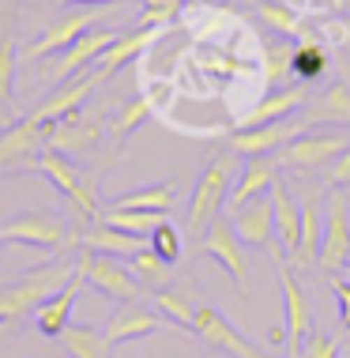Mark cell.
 Returning a JSON list of instances; mask_svg holds the SVG:
<instances>
[{
    "mask_svg": "<svg viewBox=\"0 0 350 358\" xmlns=\"http://www.w3.org/2000/svg\"><path fill=\"white\" fill-rule=\"evenodd\" d=\"M162 31H166V27H132V31H124V34L110 45V50H105V53L99 57V64H94L99 80H102V83H105V80H113V76L121 72L129 61L143 57V53H147L151 45L162 38Z\"/></svg>",
    "mask_w": 350,
    "mask_h": 358,
    "instance_id": "2e32d148",
    "label": "cell"
},
{
    "mask_svg": "<svg viewBox=\"0 0 350 358\" xmlns=\"http://www.w3.org/2000/svg\"><path fill=\"white\" fill-rule=\"evenodd\" d=\"M15 45L12 42H0V102H12V87H15Z\"/></svg>",
    "mask_w": 350,
    "mask_h": 358,
    "instance_id": "8d00e7d4",
    "label": "cell"
},
{
    "mask_svg": "<svg viewBox=\"0 0 350 358\" xmlns=\"http://www.w3.org/2000/svg\"><path fill=\"white\" fill-rule=\"evenodd\" d=\"M192 332L203 336L211 347H219V351H226L233 358H264V351H260V347H252L245 336H241V328H233V321H230L226 313H219V309L207 306V302H200Z\"/></svg>",
    "mask_w": 350,
    "mask_h": 358,
    "instance_id": "7c38bea8",
    "label": "cell"
},
{
    "mask_svg": "<svg viewBox=\"0 0 350 358\" xmlns=\"http://www.w3.org/2000/svg\"><path fill=\"white\" fill-rule=\"evenodd\" d=\"M320 241H324V196H320V189H309L301 200V249L294 257L298 264H316Z\"/></svg>",
    "mask_w": 350,
    "mask_h": 358,
    "instance_id": "603a6c76",
    "label": "cell"
},
{
    "mask_svg": "<svg viewBox=\"0 0 350 358\" xmlns=\"http://www.w3.org/2000/svg\"><path fill=\"white\" fill-rule=\"evenodd\" d=\"M162 219H166L162 211H102V222H110V227L124 230V234H136V238H151Z\"/></svg>",
    "mask_w": 350,
    "mask_h": 358,
    "instance_id": "d6a6232c",
    "label": "cell"
},
{
    "mask_svg": "<svg viewBox=\"0 0 350 358\" xmlns=\"http://www.w3.org/2000/svg\"><path fill=\"white\" fill-rule=\"evenodd\" d=\"M129 268H132V275L143 283V290H162V287L173 283V264H166L151 245H143L136 257H129Z\"/></svg>",
    "mask_w": 350,
    "mask_h": 358,
    "instance_id": "f546056e",
    "label": "cell"
},
{
    "mask_svg": "<svg viewBox=\"0 0 350 358\" xmlns=\"http://www.w3.org/2000/svg\"><path fill=\"white\" fill-rule=\"evenodd\" d=\"M80 287H83V275H75L64 290H57L50 302H42L34 309L38 332H42V336H61L64 328L72 324V306H75V298H80Z\"/></svg>",
    "mask_w": 350,
    "mask_h": 358,
    "instance_id": "d4e9b609",
    "label": "cell"
},
{
    "mask_svg": "<svg viewBox=\"0 0 350 358\" xmlns=\"http://www.w3.org/2000/svg\"><path fill=\"white\" fill-rule=\"evenodd\" d=\"M332 290L339 298V324L350 328V279H332Z\"/></svg>",
    "mask_w": 350,
    "mask_h": 358,
    "instance_id": "ab89813d",
    "label": "cell"
},
{
    "mask_svg": "<svg viewBox=\"0 0 350 358\" xmlns=\"http://www.w3.org/2000/svg\"><path fill=\"white\" fill-rule=\"evenodd\" d=\"M99 132H102V113H83V110H72L64 121H57L53 124V132H50V148L53 151H83V148H91L94 140H99Z\"/></svg>",
    "mask_w": 350,
    "mask_h": 358,
    "instance_id": "ffe728a7",
    "label": "cell"
},
{
    "mask_svg": "<svg viewBox=\"0 0 350 358\" xmlns=\"http://www.w3.org/2000/svg\"><path fill=\"white\" fill-rule=\"evenodd\" d=\"M343 279H350V260H347V268H343Z\"/></svg>",
    "mask_w": 350,
    "mask_h": 358,
    "instance_id": "7bdbcfd3",
    "label": "cell"
},
{
    "mask_svg": "<svg viewBox=\"0 0 350 358\" xmlns=\"http://www.w3.org/2000/svg\"><path fill=\"white\" fill-rule=\"evenodd\" d=\"M290 69H294L298 83H313V80H320V76H324L328 57H324V50H320L313 38H301L298 50L290 53Z\"/></svg>",
    "mask_w": 350,
    "mask_h": 358,
    "instance_id": "4dcf8cb0",
    "label": "cell"
},
{
    "mask_svg": "<svg viewBox=\"0 0 350 358\" xmlns=\"http://www.w3.org/2000/svg\"><path fill=\"white\" fill-rule=\"evenodd\" d=\"M181 12V0H143V15L136 19V27H166L173 15Z\"/></svg>",
    "mask_w": 350,
    "mask_h": 358,
    "instance_id": "d590c367",
    "label": "cell"
},
{
    "mask_svg": "<svg viewBox=\"0 0 350 358\" xmlns=\"http://www.w3.org/2000/svg\"><path fill=\"white\" fill-rule=\"evenodd\" d=\"M305 117L313 124H347L350 129V83L347 80H332L316 102H309Z\"/></svg>",
    "mask_w": 350,
    "mask_h": 358,
    "instance_id": "484cf974",
    "label": "cell"
},
{
    "mask_svg": "<svg viewBox=\"0 0 350 358\" xmlns=\"http://www.w3.org/2000/svg\"><path fill=\"white\" fill-rule=\"evenodd\" d=\"M238 4H260V0H238Z\"/></svg>",
    "mask_w": 350,
    "mask_h": 358,
    "instance_id": "ee69618b",
    "label": "cell"
},
{
    "mask_svg": "<svg viewBox=\"0 0 350 358\" xmlns=\"http://www.w3.org/2000/svg\"><path fill=\"white\" fill-rule=\"evenodd\" d=\"M0 257H4V238H0Z\"/></svg>",
    "mask_w": 350,
    "mask_h": 358,
    "instance_id": "f6af8a7d",
    "label": "cell"
},
{
    "mask_svg": "<svg viewBox=\"0 0 350 358\" xmlns=\"http://www.w3.org/2000/svg\"><path fill=\"white\" fill-rule=\"evenodd\" d=\"M147 245H151L162 260H166V264H177V257H181V234H177V227H173L170 219L159 222V230L147 238Z\"/></svg>",
    "mask_w": 350,
    "mask_h": 358,
    "instance_id": "e575fe53",
    "label": "cell"
},
{
    "mask_svg": "<svg viewBox=\"0 0 350 358\" xmlns=\"http://www.w3.org/2000/svg\"><path fill=\"white\" fill-rule=\"evenodd\" d=\"M105 19V8H72L68 15H61L57 23L45 27V34L34 45H27L23 57H50V53H64L68 45H75L87 31H94Z\"/></svg>",
    "mask_w": 350,
    "mask_h": 358,
    "instance_id": "30bf717a",
    "label": "cell"
},
{
    "mask_svg": "<svg viewBox=\"0 0 350 358\" xmlns=\"http://www.w3.org/2000/svg\"><path fill=\"white\" fill-rule=\"evenodd\" d=\"M117 38H121V34H117L113 27H94V31H87L80 42L64 50V57L57 61L53 76H57V80H68V76H80L87 69H94V64H99V57L110 50Z\"/></svg>",
    "mask_w": 350,
    "mask_h": 358,
    "instance_id": "e0dca14e",
    "label": "cell"
},
{
    "mask_svg": "<svg viewBox=\"0 0 350 358\" xmlns=\"http://www.w3.org/2000/svg\"><path fill=\"white\" fill-rule=\"evenodd\" d=\"M305 129H313V121H309V117H283V121L260 124V129H238L226 143H230L233 155L256 159V155H275V151H283L286 143H294Z\"/></svg>",
    "mask_w": 350,
    "mask_h": 358,
    "instance_id": "52a82bcc",
    "label": "cell"
},
{
    "mask_svg": "<svg viewBox=\"0 0 350 358\" xmlns=\"http://www.w3.org/2000/svg\"><path fill=\"white\" fill-rule=\"evenodd\" d=\"M75 268H80L83 283H91L99 294L113 298V302H140V298H147V290H143V283L132 275V268L121 264L117 257L83 249L80 260H75Z\"/></svg>",
    "mask_w": 350,
    "mask_h": 358,
    "instance_id": "277c9868",
    "label": "cell"
},
{
    "mask_svg": "<svg viewBox=\"0 0 350 358\" xmlns=\"http://www.w3.org/2000/svg\"><path fill=\"white\" fill-rule=\"evenodd\" d=\"M301 358H339V343L328 332H309L301 343Z\"/></svg>",
    "mask_w": 350,
    "mask_h": 358,
    "instance_id": "74e56055",
    "label": "cell"
},
{
    "mask_svg": "<svg viewBox=\"0 0 350 358\" xmlns=\"http://www.w3.org/2000/svg\"><path fill=\"white\" fill-rule=\"evenodd\" d=\"M279 287H283V332L290 358H301V343L313 332V306H309V290L301 287V279L294 275V268H286L279 260Z\"/></svg>",
    "mask_w": 350,
    "mask_h": 358,
    "instance_id": "8992f818",
    "label": "cell"
},
{
    "mask_svg": "<svg viewBox=\"0 0 350 358\" xmlns=\"http://www.w3.org/2000/svg\"><path fill=\"white\" fill-rule=\"evenodd\" d=\"M12 102H0V132H8V129H12Z\"/></svg>",
    "mask_w": 350,
    "mask_h": 358,
    "instance_id": "60d3db41",
    "label": "cell"
},
{
    "mask_svg": "<svg viewBox=\"0 0 350 358\" xmlns=\"http://www.w3.org/2000/svg\"><path fill=\"white\" fill-rule=\"evenodd\" d=\"M328 181H332V189H347V185H350V148L332 162V170H328Z\"/></svg>",
    "mask_w": 350,
    "mask_h": 358,
    "instance_id": "f35d334b",
    "label": "cell"
},
{
    "mask_svg": "<svg viewBox=\"0 0 350 358\" xmlns=\"http://www.w3.org/2000/svg\"><path fill=\"white\" fill-rule=\"evenodd\" d=\"M166 324H170V321L159 313V309H147L143 302H124V306L110 317L105 336H110V343H129V340H140V336L159 332V328H166Z\"/></svg>",
    "mask_w": 350,
    "mask_h": 358,
    "instance_id": "d6986e66",
    "label": "cell"
},
{
    "mask_svg": "<svg viewBox=\"0 0 350 358\" xmlns=\"http://www.w3.org/2000/svg\"><path fill=\"white\" fill-rule=\"evenodd\" d=\"M64 4H75V8H105V4H121V0H64Z\"/></svg>",
    "mask_w": 350,
    "mask_h": 358,
    "instance_id": "b9f144b4",
    "label": "cell"
},
{
    "mask_svg": "<svg viewBox=\"0 0 350 358\" xmlns=\"http://www.w3.org/2000/svg\"><path fill=\"white\" fill-rule=\"evenodd\" d=\"M154 113V102L147 99V94H140V99H132V102H124L121 106V113L113 117V124H110V136H113V143H124L132 136L136 129H140L143 121H147Z\"/></svg>",
    "mask_w": 350,
    "mask_h": 358,
    "instance_id": "1f68e13d",
    "label": "cell"
},
{
    "mask_svg": "<svg viewBox=\"0 0 350 358\" xmlns=\"http://www.w3.org/2000/svg\"><path fill=\"white\" fill-rule=\"evenodd\" d=\"M173 208V185H147V189H136L124 192V196H113L105 211H166Z\"/></svg>",
    "mask_w": 350,
    "mask_h": 358,
    "instance_id": "f1b7e54d",
    "label": "cell"
},
{
    "mask_svg": "<svg viewBox=\"0 0 350 358\" xmlns=\"http://www.w3.org/2000/svg\"><path fill=\"white\" fill-rule=\"evenodd\" d=\"M61 343L72 358H110V336L105 328H94V324H68L61 332Z\"/></svg>",
    "mask_w": 350,
    "mask_h": 358,
    "instance_id": "83f0119b",
    "label": "cell"
},
{
    "mask_svg": "<svg viewBox=\"0 0 350 358\" xmlns=\"http://www.w3.org/2000/svg\"><path fill=\"white\" fill-rule=\"evenodd\" d=\"M238 159H241V155L226 151V155H219V159H211L207 170L200 173L196 189H192V200H189V230H192V234L203 238L211 222L226 211L230 189H233V181H238L233 173H241Z\"/></svg>",
    "mask_w": 350,
    "mask_h": 358,
    "instance_id": "7a4b0ae2",
    "label": "cell"
},
{
    "mask_svg": "<svg viewBox=\"0 0 350 358\" xmlns=\"http://www.w3.org/2000/svg\"><path fill=\"white\" fill-rule=\"evenodd\" d=\"M75 275H80V268H75V264H68V260H53V264L38 268V272H31L27 279H19V283L4 287V290H0V324L15 328L27 313H31V309H38L42 302H50L57 290H64Z\"/></svg>",
    "mask_w": 350,
    "mask_h": 358,
    "instance_id": "6da1fadb",
    "label": "cell"
},
{
    "mask_svg": "<svg viewBox=\"0 0 350 358\" xmlns=\"http://www.w3.org/2000/svg\"><path fill=\"white\" fill-rule=\"evenodd\" d=\"M275 181H279V155H256V159H249L245 166H241L238 181H233V189H230L226 211H230V215H238L249 200L271 192Z\"/></svg>",
    "mask_w": 350,
    "mask_h": 358,
    "instance_id": "9a60e30c",
    "label": "cell"
},
{
    "mask_svg": "<svg viewBox=\"0 0 350 358\" xmlns=\"http://www.w3.org/2000/svg\"><path fill=\"white\" fill-rule=\"evenodd\" d=\"M99 83H102V80H99V72H94V69H87V72H80V76H72V80H68L61 91H53L50 99L38 106L31 117L53 132V124H57V121H64L72 110H83V102L91 99V91H94Z\"/></svg>",
    "mask_w": 350,
    "mask_h": 358,
    "instance_id": "4fadbf2b",
    "label": "cell"
},
{
    "mask_svg": "<svg viewBox=\"0 0 350 358\" xmlns=\"http://www.w3.org/2000/svg\"><path fill=\"white\" fill-rule=\"evenodd\" d=\"M350 260V204L343 189H332L324 196V241H320V272L335 275Z\"/></svg>",
    "mask_w": 350,
    "mask_h": 358,
    "instance_id": "5b68a950",
    "label": "cell"
},
{
    "mask_svg": "<svg viewBox=\"0 0 350 358\" xmlns=\"http://www.w3.org/2000/svg\"><path fill=\"white\" fill-rule=\"evenodd\" d=\"M350 148V129L347 124H313L305 129L294 143H286L279 151V166H290V170H320L328 162H335L339 155Z\"/></svg>",
    "mask_w": 350,
    "mask_h": 358,
    "instance_id": "3957f363",
    "label": "cell"
},
{
    "mask_svg": "<svg viewBox=\"0 0 350 358\" xmlns=\"http://www.w3.org/2000/svg\"><path fill=\"white\" fill-rule=\"evenodd\" d=\"M80 245L91 249V253H105V257H136L147 238H136V234H124V230L110 227V222L94 219V227L80 230Z\"/></svg>",
    "mask_w": 350,
    "mask_h": 358,
    "instance_id": "7402d4cb",
    "label": "cell"
},
{
    "mask_svg": "<svg viewBox=\"0 0 350 358\" xmlns=\"http://www.w3.org/2000/svg\"><path fill=\"white\" fill-rule=\"evenodd\" d=\"M151 302H154V309H159L166 321H173V324H184V328L196 324L200 302H196V290H192V287H173V283H170V287L154 290Z\"/></svg>",
    "mask_w": 350,
    "mask_h": 358,
    "instance_id": "4316f807",
    "label": "cell"
},
{
    "mask_svg": "<svg viewBox=\"0 0 350 358\" xmlns=\"http://www.w3.org/2000/svg\"><path fill=\"white\" fill-rule=\"evenodd\" d=\"M50 148V129L38 124L34 117L15 121L8 132H0V166H15V162H31L38 151Z\"/></svg>",
    "mask_w": 350,
    "mask_h": 358,
    "instance_id": "ac0fdd59",
    "label": "cell"
},
{
    "mask_svg": "<svg viewBox=\"0 0 350 358\" xmlns=\"http://www.w3.org/2000/svg\"><path fill=\"white\" fill-rule=\"evenodd\" d=\"M271 200H275V234L286 257H298L301 249V204L290 196L286 185H271Z\"/></svg>",
    "mask_w": 350,
    "mask_h": 358,
    "instance_id": "cb8c5ba5",
    "label": "cell"
},
{
    "mask_svg": "<svg viewBox=\"0 0 350 358\" xmlns=\"http://www.w3.org/2000/svg\"><path fill=\"white\" fill-rule=\"evenodd\" d=\"M256 12H260V19H264L268 27H275V31H283V34L298 31V12L290 4H283V0H260Z\"/></svg>",
    "mask_w": 350,
    "mask_h": 358,
    "instance_id": "836d02e7",
    "label": "cell"
},
{
    "mask_svg": "<svg viewBox=\"0 0 350 358\" xmlns=\"http://www.w3.org/2000/svg\"><path fill=\"white\" fill-rule=\"evenodd\" d=\"M233 227H238V234L245 238L249 245H260V249H268L275 260H283L279 241H275V200H271V192L249 200V204L233 215Z\"/></svg>",
    "mask_w": 350,
    "mask_h": 358,
    "instance_id": "5bb4252c",
    "label": "cell"
},
{
    "mask_svg": "<svg viewBox=\"0 0 350 358\" xmlns=\"http://www.w3.org/2000/svg\"><path fill=\"white\" fill-rule=\"evenodd\" d=\"M309 102V87L305 83H290L283 91L268 94L260 106H252L249 117L241 121V129H260V124H271V121H283V117H294L298 106Z\"/></svg>",
    "mask_w": 350,
    "mask_h": 358,
    "instance_id": "44dd1931",
    "label": "cell"
},
{
    "mask_svg": "<svg viewBox=\"0 0 350 358\" xmlns=\"http://www.w3.org/2000/svg\"><path fill=\"white\" fill-rule=\"evenodd\" d=\"M203 249H207V253L215 257L233 279H238L241 290H249V253H245V238L238 234L233 219L219 215L215 222H211L207 234H203Z\"/></svg>",
    "mask_w": 350,
    "mask_h": 358,
    "instance_id": "8fae6325",
    "label": "cell"
},
{
    "mask_svg": "<svg viewBox=\"0 0 350 358\" xmlns=\"http://www.w3.org/2000/svg\"><path fill=\"white\" fill-rule=\"evenodd\" d=\"M0 238L4 241H23V245H38V249H53V253H61V249L80 241V238L68 234V227L61 219L45 215V211H27V215L4 222V227H0Z\"/></svg>",
    "mask_w": 350,
    "mask_h": 358,
    "instance_id": "9c48e42d",
    "label": "cell"
},
{
    "mask_svg": "<svg viewBox=\"0 0 350 358\" xmlns=\"http://www.w3.org/2000/svg\"><path fill=\"white\" fill-rule=\"evenodd\" d=\"M34 166L42 170L45 178H50L53 185L61 189L64 196H68L75 208L83 211V215H91V219H102V208H99V200H94V181H91V178H83V173L75 170V166L64 159L61 151L45 148L42 155H38V162H34Z\"/></svg>",
    "mask_w": 350,
    "mask_h": 358,
    "instance_id": "ba28073f",
    "label": "cell"
}]
</instances>
